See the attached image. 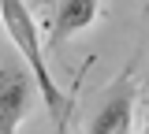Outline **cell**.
<instances>
[{
	"label": "cell",
	"mask_w": 149,
	"mask_h": 134,
	"mask_svg": "<svg viewBox=\"0 0 149 134\" xmlns=\"http://www.w3.org/2000/svg\"><path fill=\"white\" fill-rule=\"evenodd\" d=\"M134 108H138V86H134V75L127 67L101 93L90 123H86V134H130L134 131Z\"/></svg>",
	"instance_id": "obj_2"
},
{
	"label": "cell",
	"mask_w": 149,
	"mask_h": 134,
	"mask_svg": "<svg viewBox=\"0 0 149 134\" xmlns=\"http://www.w3.org/2000/svg\"><path fill=\"white\" fill-rule=\"evenodd\" d=\"M37 82L26 67H19L11 60L0 63V134H19L22 119L30 115Z\"/></svg>",
	"instance_id": "obj_3"
},
{
	"label": "cell",
	"mask_w": 149,
	"mask_h": 134,
	"mask_svg": "<svg viewBox=\"0 0 149 134\" xmlns=\"http://www.w3.org/2000/svg\"><path fill=\"white\" fill-rule=\"evenodd\" d=\"M41 4H45V8H56V0H41Z\"/></svg>",
	"instance_id": "obj_5"
},
{
	"label": "cell",
	"mask_w": 149,
	"mask_h": 134,
	"mask_svg": "<svg viewBox=\"0 0 149 134\" xmlns=\"http://www.w3.org/2000/svg\"><path fill=\"white\" fill-rule=\"evenodd\" d=\"M101 15V0H56L52 26H49V49H60L67 37L90 30Z\"/></svg>",
	"instance_id": "obj_4"
},
{
	"label": "cell",
	"mask_w": 149,
	"mask_h": 134,
	"mask_svg": "<svg viewBox=\"0 0 149 134\" xmlns=\"http://www.w3.org/2000/svg\"><path fill=\"white\" fill-rule=\"evenodd\" d=\"M0 22H4L11 45L19 49V56L26 60V71H30L34 82H37V93L45 97V104H49V112H52V119H56V134H67V119H71L78 90L67 97L56 86L52 71H49V63H45V45H41V30H37L34 11L26 8V0H0Z\"/></svg>",
	"instance_id": "obj_1"
}]
</instances>
